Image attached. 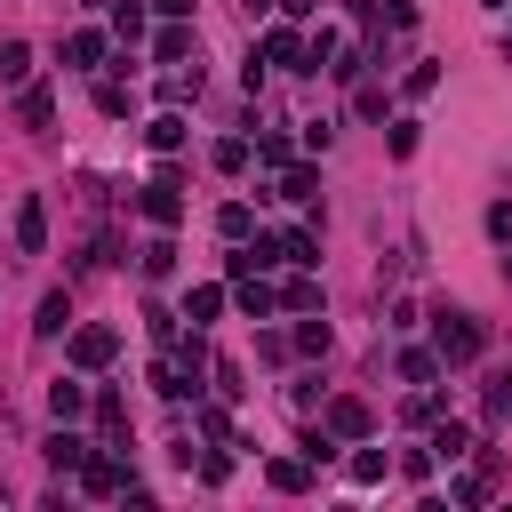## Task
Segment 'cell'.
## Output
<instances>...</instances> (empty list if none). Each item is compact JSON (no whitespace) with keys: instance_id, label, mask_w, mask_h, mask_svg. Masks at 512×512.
<instances>
[{"instance_id":"obj_10","label":"cell","mask_w":512,"mask_h":512,"mask_svg":"<svg viewBox=\"0 0 512 512\" xmlns=\"http://www.w3.org/2000/svg\"><path fill=\"white\" fill-rule=\"evenodd\" d=\"M264 480H272L280 496H304V488H312V456H272V464H264Z\"/></svg>"},{"instance_id":"obj_15","label":"cell","mask_w":512,"mask_h":512,"mask_svg":"<svg viewBox=\"0 0 512 512\" xmlns=\"http://www.w3.org/2000/svg\"><path fill=\"white\" fill-rule=\"evenodd\" d=\"M432 456H440V464H464V456H472V424H456V416H448V424L432 432Z\"/></svg>"},{"instance_id":"obj_1","label":"cell","mask_w":512,"mask_h":512,"mask_svg":"<svg viewBox=\"0 0 512 512\" xmlns=\"http://www.w3.org/2000/svg\"><path fill=\"white\" fill-rule=\"evenodd\" d=\"M440 328H432V352H440V368H472L480 352H488V328L472 320V312H432Z\"/></svg>"},{"instance_id":"obj_32","label":"cell","mask_w":512,"mask_h":512,"mask_svg":"<svg viewBox=\"0 0 512 512\" xmlns=\"http://www.w3.org/2000/svg\"><path fill=\"white\" fill-rule=\"evenodd\" d=\"M384 472H392V456H384V448H360V456H352V480H360V488H368V480H384Z\"/></svg>"},{"instance_id":"obj_13","label":"cell","mask_w":512,"mask_h":512,"mask_svg":"<svg viewBox=\"0 0 512 512\" xmlns=\"http://www.w3.org/2000/svg\"><path fill=\"white\" fill-rule=\"evenodd\" d=\"M80 408H88V384L56 376V384H48V416H56V424H80Z\"/></svg>"},{"instance_id":"obj_27","label":"cell","mask_w":512,"mask_h":512,"mask_svg":"<svg viewBox=\"0 0 512 512\" xmlns=\"http://www.w3.org/2000/svg\"><path fill=\"white\" fill-rule=\"evenodd\" d=\"M488 424H512V368L488 376Z\"/></svg>"},{"instance_id":"obj_6","label":"cell","mask_w":512,"mask_h":512,"mask_svg":"<svg viewBox=\"0 0 512 512\" xmlns=\"http://www.w3.org/2000/svg\"><path fill=\"white\" fill-rule=\"evenodd\" d=\"M120 360V328H72V368H112Z\"/></svg>"},{"instance_id":"obj_34","label":"cell","mask_w":512,"mask_h":512,"mask_svg":"<svg viewBox=\"0 0 512 512\" xmlns=\"http://www.w3.org/2000/svg\"><path fill=\"white\" fill-rule=\"evenodd\" d=\"M96 112H104V120H120V112H128V88H120V80H104V88H96Z\"/></svg>"},{"instance_id":"obj_4","label":"cell","mask_w":512,"mask_h":512,"mask_svg":"<svg viewBox=\"0 0 512 512\" xmlns=\"http://www.w3.org/2000/svg\"><path fill=\"white\" fill-rule=\"evenodd\" d=\"M144 216H152L160 232L184 216V176H176V168H160V176H152V192H144Z\"/></svg>"},{"instance_id":"obj_29","label":"cell","mask_w":512,"mask_h":512,"mask_svg":"<svg viewBox=\"0 0 512 512\" xmlns=\"http://www.w3.org/2000/svg\"><path fill=\"white\" fill-rule=\"evenodd\" d=\"M256 160H264V168H288V160H296V144H288L280 128H264V136H256Z\"/></svg>"},{"instance_id":"obj_26","label":"cell","mask_w":512,"mask_h":512,"mask_svg":"<svg viewBox=\"0 0 512 512\" xmlns=\"http://www.w3.org/2000/svg\"><path fill=\"white\" fill-rule=\"evenodd\" d=\"M400 376H408V384H432V376H440V352L408 344V352H400Z\"/></svg>"},{"instance_id":"obj_2","label":"cell","mask_w":512,"mask_h":512,"mask_svg":"<svg viewBox=\"0 0 512 512\" xmlns=\"http://www.w3.org/2000/svg\"><path fill=\"white\" fill-rule=\"evenodd\" d=\"M80 488H88V496H144V488L128 480V464H120V448H112V440H104V456H88V464H80Z\"/></svg>"},{"instance_id":"obj_38","label":"cell","mask_w":512,"mask_h":512,"mask_svg":"<svg viewBox=\"0 0 512 512\" xmlns=\"http://www.w3.org/2000/svg\"><path fill=\"white\" fill-rule=\"evenodd\" d=\"M384 16H392V32H416V0H384Z\"/></svg>"},{"instance_id":"obj_31","label":"cell","mask_w":512,"mask_h":512,"mask_svg":"<svg viewBox=\"0 0 512 512\" xmlns=\"http://www.w3.org/2000/svg\"><path fill=\"white\" fill-rule=\"evenodd\" d=\"M280 304H288V312H320V280H288Z\"/></svg>"},{"instance_id":"obj_39","label":"cell","mask_w":512,"mask_h":512,"mask_svg":"<svg viewBox=\"0 0 512 512\" xmlns=\"http://www.w3.org/2000/svg\"><path fill=\"white\" fill-rule=\"evenodd\" d=\"M488 232H496V240H512V200H488Z\"/></svg>"},{"instance_id":"obj_21","label":"cell","mask_w":512,"mask_h":512,"mask_svg":"<svg viewBox=\"0 0 512 512\" xmlns=\"http://www.w3.org/2000/svg\"><path fill=\"white\" fill-rule=\"evenodd\" d=\"M208 160H216L224 176H248V160H256V144H248V136H224V144H216Z\"/></svg>"},{"instance_id":"obj_23","label":"cell","mask_w":512,"mask_h":512,"mask_svg":"<svg viewBox=\"0 0 512 512\" xmlns=\"http://www.w3.org/2000/svg\"><path fill=\"white\" fill-rule=\"evenodd\" d=\"M136 264H144V280H168V272H176V240H144Z\"/></svg>"},{"instance_id":"obj_17","label":"cell","mask_w":512,"mask_h":512,"mask_svg":"<svg viewBox=\"0 0 512 512\" xmlns=\"http://www.w3.org/2000/svg\"><path fill=\"white\" fill-rule=\"evenodd\" d=\"M272 240H280V264H296V272L320 264V240H312V232H272Z\"/></svg>"},{"instance_id":"obj_36","label":"cell","mask_w":512,"mask_h":512,"mask_svg":"<svg viewBox=\"0 0 512 512\" xmlns=\"http://www.w3.org/2000/svg\"><path fill=\"white\" fill-rule=\"evenodd\" d=\"M448 496H456V504H480V496H488V480H480V472H456V480H448Z\"/></svg>"},{"instance_id":"obj_35","label":"cell","mask_w":512,"mask_h":512,"mask_svg":"<svg viewBox=\"0 0 512 512\" xmlns=\"http://www.w3.org/2000/svg\"><path fill=\"white\" fill-rule=\"evenodd\" d=\"M384 144H392V160H408V152H416V120H392V128H384Z\"/></svg>"},{"instance_id":"obj_28","label":"cell","mask_w":512,"mask_h":512,"mask_svg":"<svg viewBox=\"0 0 512 512\" xmlns=\"http://www.w3.org/2000/svg\"><path fill=\"white\" fill-rule=\"evenodd\" d=\"M16 112H24V128H48V112H56V96H48V88H24V96H16Z\"/></svg>"},{"instance_id":"obj_8","label":"cell","mask_w":512,"mask_h":512,"mask_svg":"<svg viewBox=\"0 0 512 512\" xmlns=\"http://www.w3.org/2000/svg\"><path fill=\"white\" fill-rule=\"evenodd\" d=\"M280 200L312 208V200H320V168H312V160H288V168H280Z\"/></svg>"},{"instance_id":"obj_22","label":"cell","mask_w":512,"mask_h":512,"mask_svg":"<svg viewBox=\"0 0 512 512\" xmlns=\"http://www.w3.org/2000/svg\"><path fill=\"white\" fill-rule=\"evenodd\" d=\"M216 232H224V240H248V232H256V208H248V200H224V208H216Z\"/></svg>"},{"instance_id":"obj_40","label":"cell","mask_w":512,"mask_h":512,"mask_svg":"<svg viewBox=\"0 0 512 512\" xmlns=\"http://www.w3.org/2000/svg\"><path fill=\"white\" fill-rule=\"evenodd\" d=\"M272 8H280V16H288V24H304V16H312V8H320V0H272Z\"/></svg>"},{"instance_id":"obj_12","label":"cell","mask_w":512,"mask_h":512,"mask_svg":"<svg viewBox=\"0 0 512 512\" xmlns=\"http://www.w3.org/2000/svg\"><path fill=\"white\" fill-rule=\"evenodd\" d=\"M232 296H240V312H248V320H272V312H280V296H272L256 272H240V280H232Z\"/></svg>"},{"instance_id":"obj_25","label":"cell","mask_w":512,"mask_h":512,"mask_svg":"<svg viewBox=\"0 0 512 512\" xmlns=\"http://www.w3.org/2000/svg\"><path fill=\"white\" fill-rule=\"evenodd\" d=\"M216 312H224V288H216V280H200V288L184 296V320H216Z\"/></svg>"},{"instance_id":"obj_16","label":"cell","mask_w":512,"mask_h":512,"mask_svg":"<svg viewBox=\"0 0 512 512\" xmlns=\"http://www.w3.org/2000/svg\"><path fill=\"white\" fill-rule=\"evenodd\" d=\"M0 88H32V48L24 40H0Z\"/></svg>"},{"instance_id":"obj_24","label":"cell","mask_w":512,"mask_h":512,"mask_svg":"<svg viewBox=\"0 0 512 512\" xmlns=\"http://www.w3.org/2000/svg\"><path fill=\"white\" fill-rule=\"evenodd\" d=\"M144 8H152V0H112V32H120L128 48L144 40Z\"/></svg>"},{"instance_id":"obj_11","label":"cell","mask_w":512,"mask_h":512,"mask_svg":"<svg viewBox=\"0 0 512 512\" xmlns=\"http://www.w3.org/2000/svg\"><path fill=\"white\" fill-rule=\"evenodd\" d=\"M64 64H72V72H96V64H104V32H96V24H80V32L64 40Z\"/></svg>"},{"instance_id":"obj_7","label":"cell","mask_w":512,"mask_h":512,"mask_svg":"<svg viewBox=\"0 0 512 512\" xmlns=\"http://www.w3.org/2000/svg\"><path fill=\"white\" fill-rule=\"evenodd\" d=\"M320 424H328L336 440H368V424H376V416H368V400H328V416H320Z\"/></svg>"},{"instance_id":"obj_14","label":"cell","mask_w":512,"mask_h":512,"mask_svg":"<svg viewBox=\"0 0 512 512\" xmlns=\"http://www.w3.org/2000/svg\"><path fill=\"white\" fill-rule=\"evenodd\" d=\"M152 56H160V64H184V56H192V24L168 16V32H152Z\"/></svg>"},{"instance_id":"obj_20","label":"cell","mask_w":512,"mask_h":512,"mask_svg":"<svg viewBox=\"0 0 512 512\" xmlns=\"http://www.w3.org/2000/svg\"><path fill=\"white\" fill-rule=\"evenodd\" d=\"M144 136H152V152H176V144H184V112H176V104H168V112H152V128H144Z\"/></svg>"},{"instance_id":"obj_9","label":"cell","mask_w":512,"mask_h":512,"mask_svg":"<svg viewBox=\"0 0 512 512\" xmlns=\"http://www.w3.org/2000/svg\"><path fill=\"white\" fill-rule=\"evenodd\" d=\"M40 456H48V464H56V472H80V464H88V440H80V432H72V424H56V432H48V448H40Z\"/></svg>"},{"instance_id":"obj_3","label":"cell","mask_w":512,"mask_h":512,"mask_svg":"<svg viewBox=\"0 0 512 512\" xmlns=\"http://www.w3.org/2000/svg\"><path fill=\"white\" fill-rule=\"evenodd\" d=\"M264 64H280V72H320V64H312V32L272 24V32H264Z\"/></svg>"},{"instance_id":"obj_5","label":"cell","mask_w":512,"mask_h":512,"mask_svg":"<svg viewBox=\"0 0 512 512\" xmlns=\"http://www.w3.org/2000/svg\"><path fill=\"white\" fill-rule=\"evenodd\" d=\"M40 248H48V200L24 192L16 200V256H40Z\"/></svg>"},{"instance_id":"obj_37","label":"cell","mask_w":512,"mask_h":512,"mask_svg":"<svg viewBox=\"0 0 512 512\" xmlns=\"http://www.w3.org/2000/svg\"><path fill=\"white\" fill-rule=\"evenodd\" d=\"M296 352H328V320H304L296 328Z\"/></svg>"},{"instance_id":"obj_42","label":"cell","mask_w":512,"mask_h":512,"mask_svg":"<svg viewBox=\"0 0 512 512\" xmlns=\"http://www.w3.org/2000/svg\"><path fill=\"white\" fill-rule=\"evenodd\" d=\"M488 8H504V0H488Z\"/></svg>"},{"instance_id":"obj_33","label":"cell","mask_w":512,"mask_h":512,"mask_svg":"<svg viewBox=\"0 0 512 512\" xmlns=\"http://www.w3.org/2000/svg\"><path fill=\"white\" fill-rule=\"evenodd\" d=\"M328 56H344V32H336V24H320V32H312V64H328Z\"/></svg>"},{"instance_id":"obj_18","label":"cell","mask_w":512,"mask_h":512,"mask_svg":"<svg viewBox=\"0 0 512 512\" xmlns=\"http://www.w3.org/2000/svg\"><path fill=\"white\" fill-rule=\"evenodd\" d=\"M32 328H40V336H64V328H72V296H64V288H48V296H40V320H32Z\"/></svg>"},{"instance_id":"obj_19","label":"cell","mask_w":512,"mask_h":512,"mask_svg":"<svg viewBox=\"0 0 512 512\" xmlns=\"http://www.w3.org/2000/svg\"><path fill=\"white\" fill-rule=\"evenodd\" d=\"M96 432L120 448V432H128V400H120V392H96Z\"/></svg>"},{"instance_id":"obj_41","label":"cell","mask_w":512,"mask_h":512,"mask_svg":"<svg viewBox=\"0 0 512 512\" xmlns=\"http://www.w3.org/2000/svg\"><path fill=\"white\" fill-rule=\"evenodd\" d=\"M152 8H160V16H192V0H152Z\"/></svg>"},{"instance_id":"obj_30","label":"cell","mask_w":512,"mask_h":512,"mask_svg":"<svg viewBox=\"0 0 512 512\" xmlns=\"http://www.w3.org/2000/svg\"><path fill=\"white\" fill-rule=\"evenodd\" d=\"M160 96H168V104H192V96H200V64H192V72H168Z\"/></svg>"}]
</instances>
